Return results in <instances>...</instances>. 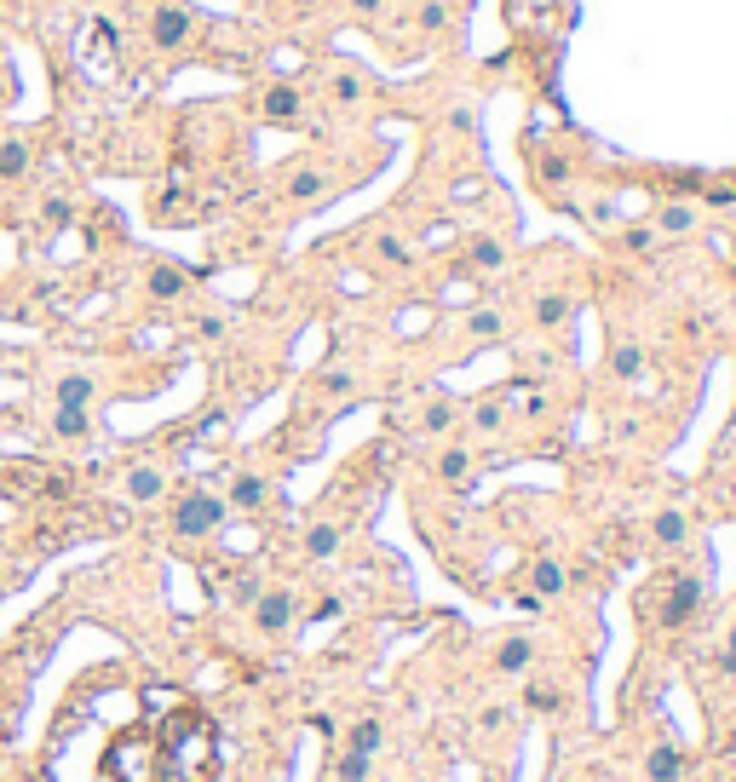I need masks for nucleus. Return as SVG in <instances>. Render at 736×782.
<instances>
[{"label": "nucleus", "mask_w": 736, "mask_h": 782, "mask_svg": "<svg viewBox=\"0 0 736 782\" xmlns=\"http://www.w3.org/2000/svg\"><path fill=\"white\" fill-rule=\"evenodd\" d=\"M127 495H133V501H156V495H161V472H156V466H133Z\"/></svg>", "instance_id": "f3484780"}, {"label": "nucleus", "mask_w": 736, "mask_h": 782, "mask_svg": "<svg viewBox=\"0 0 736 782\" xmlns=\"http://www.w3.org/2000/svg\"><path fill=\"white\" fill-rule=\"evenodd\" d=\"M380 742H386V725H380V719H357V725H351V736H345V748H351V754H374Z\"/></svg>", "instance_id": "f8f14e48"}, {"label": "nucleus", "mask_w": 736, "mask_h": 782, "mask_svg": "<svg viewBox=\"0 0 736 782\" xmlns=\"http://www.w3.org/2000/svg\"><path fill=\"white\" fill-rule=\"evenodd\" d=\"M225 524V501L219 495H184L179 506H173V529H179L184 541H202V535H213V529Z\"/></svg>", "instance_id": "39448f33"}, {"label": "nucleus", "mask_w": 736, "mask_h": 782, "mask_svg": "<svg viewBox=\"0 0 736 782\" xmlns=\"http://www.w3.org/2000/svg\"><path fill=\"white\" fill-rule=\"evenodd\" d=\"M662 230H673V236H679V230H690V207H667V213H662Z\"/></svg>", "instance_id": "72a5a7b5"}, {"label": "nucleus", "mask_w": 736, "mask_h": 782, "mask_svg": "<svg viewBox=\"0 0 736 782\" xmlns=\"http://www.w3.org/2000/svg\"><path fill=\"white\" fill-rule=\"evenodd\" d=\"M322 391H334V397H340V391H351V374H340V368H334V374L322 380Z\"/></svg>", "instance_id": "e433bc0d"}, {"label": "nucleus", "mask_w": 736, "mask_h": 782, "mask_svg": "<svg viewBox=\"0 0 736 782\" xmlns=\"http://www.w3.org/2000/svg\"><path fill=\"white\" fill-rule=\"evenodd\" d=\"M288 190H294L299 202H311V196H322V173H294V184H288Z\"/></svg>", "instance_id": "c756f323"}, {"label": "nucleus", "mask_w": 736, "mask_h": 782, "mask_svg": "<svg viewBox=\"0 0 736 782\" xmlns=\"http://www.w3.org/2000/svg\"><path fill=\"white\" fill-rule=\"evenodd\" d=\"M305 552H311V558H334V552H340V529H334V524H317L311 535H305Z\"/></svg>", "instance_id": "6ab92c4d"}, {"label": "nucleus", "mask_w": 736, "mask_h": 782, "mask_svg": "<svg viewBox=\"0 0 736 782\" xmlns=\"http://www.w3.org/2000/svg\"><path fill=\"white\" fill-rule=\"evenodd\" d=\"M265 478H236L230 483V506H242V512H253V506H265Z\"/></svg>", "instance_id": "ddd939ff"}, {"label": "nucleus", "mask_w": 736, "mask_h": 782, "mask_svg": "<svg viewBox=\"0 0 736 782\" xmlns=\"http://www.w3.org/2000/svg\"><path fill=\"white\" fill-rule=\"evenodd\" d=\"M501 403H506V391H489V397H478V409H472V426H478V432H495V426H501Z\"/></svg>", "instance_id": "a211bd4d"}, {"label": "nucleus", "mask_w": 736, "mask_h": 782, "mask_svg": "<svg viewBox=\"0 0 736 782\" xmlns=\"http://www.w3.org/2000/svg\"><path fill=\"white\" fill-rule=\"evenodd\" d=\"M644 777H650V782H679V777H685V754H679L673 742L650 748V754H644Z\"/></svg>", "instance_id": "6e6552de"}, {"label": "nucleus", "mask_w": 736, "mask_h": 782, "mask_svg": "<svg viewBox=\"0 0 736 782\" xmlns=\"http://www.w3.org/2000/svg\"><path fill=\"white\" fill-rule=\"evenodd\" d=\"M380 259H391V265H409V248H403L397 236H380Z\"/></svg>", "instance_id": "473e14b6"}, {"label": "nucleus", "mask_w": 736, "mask_h": 782, "mask_svg": "<svg viewBox=\"0 0 736 782\" xmlns=\"http://www.w3.org/2000/svg\"><path fill=\"white\" fill-rule=\"evenodd\" d=\"M87 397H92V380H87V374H69L64 386H58V403H69V409H87Z\"/></svg>", "instance_id": "412c9836"}, {"label": "nucleus", "mask_w": 736, "mask_h": 782, "mask_svg": "<svg viewBox=\"0 0 736 782\" xmlns=\"http://www.w3.org/2000/svg\"><path fill=\"white\" fill-rule=\"evenodd\" d=\"M0 495L6 501H58L69 495V483L46 460H0Z\"/></svg>", "instance_id": "20e7f679"}, {"label": "nucleus", "mask_w": 736, "mask_h": 782, "mask_svg": "<svg viewBox=\"0 0 736 782\" xmlns=\"http://www.w3.org/2000/svg\"><path fill=\"white\" fill-rule=\"evenodd\" d=\"M138 702H144V713H173V708H184V696H179V690H167V685H144V696H138Z\"/></svg>", "instance_id": "aec40b11"}, {"label": "nucleus", "mask_w": 736, "mask_h": 782, "mask_svg": "<svg viewBox=\"0 0 736 782\" xmlns=\"http://www.w3.org/2000/svg\"><path fill=\"white\" fill-rule=\"evenodd\" d=\"M564 317H570V299L564 294H547L535 305V322H541V328H552V322H564Z\"/></svg>", "instance_id": "393cba45"}, {"label": "nucleus", "mask_w": 736, "mask_h": 782, "mask_svg": "<svg viewBox=\"0 0 736 782\" xmlns=\"http://www.w3.org/2000/svg\"><path fill=\"white\" fill-rule=\"evenodd\" d=\"M23 167H29V150H23L18 138H12V144H0V179H18Z\"/></svg>", "instance_id": "5701e85b"}, {"label": "nucleus", "mask_w": 736, "mask_h": 782, "mask_svg": "<svg viewBox=\"0 0 736 782\" xmlns=\"http://www.w3.org/2000/svg\"><path fill=\"white\" fill-rule=\"evenodd\" d=\"M253 621H259V633H288V621H294V593L288 587H276L253 604Z\"/></svg>", "instance_id": "0eeeda50"}, {"label": "nucleus", "mask_w": 736, "mask_h": 782, "mask_svg": "<svg viewBox=\"0 0 736 782\" xmlns=\"http://www.w3.org/2000/svg\"><path fill=\"white\" fill-rule=\"evenodd\" d=\"M150 294H156V299H179L184 294V271H179V265H156V271H150Z\"/></svg>", "instance_id": "4468645a"}, {"label": "nucleus", "mask_w": 736, "mask_h": 782, "mask_svg": "<svg viewBox=\"0 0 736 782\" xmlns=\"http://www.w3.org/2000/svg\"><path fill=\"white\" fill-rule=\"evenodd\" d=\"M725 667L736 673V627H731V639H725Z\"/></svg>", "instance_id": "4c0bfd02"}, {"label": "nucleus", "mask_w": 736, "mask_h": 782, "mask_svg": "<svg viewBox=\"0 0 736 782\" xmlns=\"http://www.w3.org/2000/svg\"><path fill=\"white\" fill-rule=\"evenodd\" d=\"M0 581H6V575H0Z\"/></svg>", "instance_id": "ea45409f"}, {"label": "nucleus", "mask_w": 736, "mask_h": 782, "mask_svg": "<svg viewBox=\"0 0 736 782\" xmlns=\"http://www.w3.org/2000/svg\"><path fill=\"white\" fill-rule=\"evenodd\" d=\"M437 478H443V483H466V478H472V455H466V449H443Z\"/></svg>", "instance_id": "dca6fc26"}, {"label": "nucleus", "mask_w": 736, "mask_h": 782, "mask_svg": "<svg viewBox=\"0 0 736 782\" xmlns=\"http://www.w3.org/2000/svg\"><path fill=\"white\" fill-rule=\"evenodd\" d=\"M150 35H156V46H179L184 35H190V12H184V6H161L156 23H150Z\"/></svg>", "instance_id": "1a4fd4ad"}, {"label": "nucleus", "mask_w": 736, "mask_h": 782, "mask_svg": "<svg viewBox=\"0 0 736 782\" xmlns=\"http://www.w3.org/2000/svg\"><path fill=\"white\" fill-rule=\"evenodd\" d=\"M731 282H736V265H731Z\"/></svg>", "instance_id": "58836bf2"}, {"label": "nucleus", "mask_w": 736, "mask_h": 782, "mask_svg": "<svg viewBox=\"0 0 736 782\" xmlns=\"http://www.w3.org/2000/svg\"><path fill=\"white\" fill-rule=\"evenodd\" d=\"M75 52H81V69H92V75H115V52H121V41H115V29L104 18H92V23H81Z\"/></svg>", "instance_id": "423d86ee"}, {"label": "nucleus", "mask_w": 736, "mask_h": 782, "mask_svg": "<svg viewBox=\"0 0 736 782\" xmlns=\"http://www.w3.org/2000/svg\"><path fill=\"white\" fill-rule=\"evenodd\" d=\"M156 736H161V782H219V736L190 702L161 713Z\"/></svg>", "instance_id": "f257e3e1"}, {"label": "nucleus", "mask_w": 736, "mask_h": 782, "mask_svg": "<svg viewBox=\"0 0 736 782\" xmlns=\"http://www.w3.org/2000/svg\"><path fill=\"white\" fill-rule=\"evenodd\" d=\"M616 374H621V380L639 374V351H633V345H616Z\"/></svg>", "instance_id": "2f4dec72"}, {"label": "nucleus", "mask_w": 736, "mask_h": 782, "mask_svg": "<svg viewBox=\"0 0 736 782\" xmlns=\"http://www.w3.org/2000/svg\"><path fill=\"white\" fill-rule=\"evenodd\" d=\"M702 604V587L690 575H656L650 587L639 593V621H656L662 633H679Z\"/></svg>", "instance_id": "7ed1b4c3"}, {"label": "nucleus", "mask_w": 736, "mask_h": 782, "mask_svg": "<svg viewBox=\"0 0 736 782\" xmlns=\"http://www.w3.org/2000/svg\"><path fill=\"white\" fill-rule=\"evenodd\" d=\"M311 725H317V736H322V742H334V736H340V719H334V713H317Z\"/></svg>", "instance_id": "f704fd0d"}, {"label": "nucleus", "mask_w": 736, "mask_h": 782, "mask_svg": "<svg viewBox=\"0 0 736 782\" xmlns=\"http://www.w3.org/2000/svg\"><path fill=\"white\" fill-rule=\"evenodd\" d=\"M104 777L110 782H161V736L156 725L121 731L104 748Z\"/></svg>", "instance_id": "f03ea898"}, {"label": "nucleus", "mask_w": 736, "mask_h": 782, "mask_svg": "<svg viewBox=\"0 0 736 782\" xmlns=\"http://www.w3.org/2000/svg\"><path fill=\"white\" fill-rule=\"evenodd\" d=\"M501 259H506L501 242H489V236H483V242H472V265H478V271H495Z\"/></svg>", "instance_id": "c85d7f7f"}, {"label": "nucleus", "mask_w": 736, "mask_h": 782, "mask_svg": "<svg viewBox=\"0 0 736 782\" xmlns=\"http://www.w3.org/2000/svg\"><path fill=\"white\" fill-rule=\"evenodd\" d=\"M466 328H472L478 340H495V334H501V311H489V305H483V311H472V322H466Z\"/></svg>", "instance_id": "cd10ccee"}, {"label": "nucleus", "mask_w": 736, "mask_h": 782, "mask_svg": "<svg viewBox=\"0 0 736 782\" xmlns=\"http://www.w3.org/2000/svg\"><path fill=\"white\" fill-rule=\"evenodd\" d=\"M564 581H570V575H564V564H558V558H541V564L529 570V587H535V593H541V598L564 593Z\"/></svg>", "instance_id": "9b49d317"}, {"label": "nucleus", "mask_w": 736, "mask_h": 782, "mask_svg": "<svg viewBox=\"0 0 736 782\" xmlns=\"http://www.w3.org/2000/svg\"><path fill=\"white\" fill-rule=\"evenodd\" d=\"M529 656H535V650H529V639H506L501 650H495V667H501V673H524Z\"/></svg>", "instance_id": "2eb2a0df"}, {"label": "nucleus", "mask_w": 736, "mask_h": 782, "mask_svg": "<svg viewBox=\"0 0 736 782\" xmlns=\"http://www.w3.org/2000/svg\"><path fill=\"white\" fill-rule=\"evenodd\" d=\"M58 437H87V409H69V403H58Z\"/></svg>", "instance_id": "4be33fe9"}, {"label": "nucleus", "mask_w": 736, "mask_h": 782, "mask_svg": "<svg viewBox=\"0 0 736 782\" xmlns=\"http://www.w3.org/2000/svg\"><path fill=\"white\" fill-rule=\"evenodd\" d=\"M449 420H455V409H449V403H443V397H437L432 409H426V420H420V426H426V432H443V426H449Z\"/></svg>", "instance_id": "7c9ffc66"}, {"label": "nucleus", "mask_w": 736, "mask_h": 782, "mask_svg": "<svg viewBox=\"0 0 736 782\" xmlns=\"http://www.w3.org/2000/svg\"><path fill=\"white\" fill-rule=\"evenodd\" d=\"M259 110L271 115V121H294L299 115V92L288 87V81H276V87H265V104Z\"/></svg>", "instance_id": "9d476101"}, {"label": "nucleus", "mask_w": 736, "mask_h": 782, "mask_svg": "<svg viewBox=\"0 0 736 782\" xmlns=\"http://www.w3.org/2000/svg\"><path fill=\"white\" fill-rule=\"evenodd\" d=\"M685 535H690V529H685V518H679V512H662V518H656V541H662V547H679Z\"/></svg>", "instance_id": "b1692460"}, {"label": "nucleus", "mask_w": 736, "mask_h": 782, "mask_svg": "<svg viewBox=\"0 0 736 782\" xmlns=\"http://www.w3.org/2000/svg\"><path fill=\"white\" fill-rule=\"evenodd\" d=\"M368 759H374V754H351V748H345V759H340L334 777H340V782H368Z\"/></svg>", "instance_id": "a878e982"}, {"label": "nucleus", "mask_w": 736, "mask_h": 782, "mask_svg": "<svg viewBox=\"0 0 736 782\" xmlns=\"http://www.w3.org/2000/svg\"><path fill=\"white\" fill-rule=\"evenodd\" d=\"M524 702H529V708H535V713H552V708H558V702H564V696H558V690H552L547 679H535V685H529V696H524Z\"/></svg>", "instance_id": "bb28decb"}, {"label": "nucleus", "mask_w": 736, "mask_h": 782, "mask_svg": "<svg viewBox=\"0 0 736 782\" xmlns=\"http://www.w3.org/2000/svg\"><path fill=\"white\" fill-rule=\"evenodd\" d=\"M46 225H69V202L52 196V202H46Z\"/></svg>", "instance_id": "c9c22d12"}]
</instances>
